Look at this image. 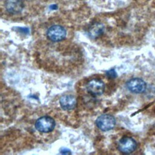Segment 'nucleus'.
I'll use <instances>...</instances> for the list:
<instances>
[{"label": "nucleus", "instance_id": "1", "mask_svg": "<svg viewBox=\"0 0 155 155\" xmlns=\"http://www.w3.org/2000/svg\"><path fill=\"white\" fill-rule=\"evenodd\" d=\"M66 35V30L60 25H52L47 31V38L54 42H58L64 40Z\"/></svg>", "mask_w": 155, "mask_h": 155}, {"label": "nucleus", "instance_id": "8", "mask_svg": "<svg viewBox=\"0 0 155 155\" xmlns=\"http://www.w3.org/2000/svg\"><path fill=\"white\" fill-rule=\"evenodd\" d=\"M59 104L63 110H71L76 107V100L72 95H64L60 98Z\"/></svg>", "mask_w": 155, "mask_h": 155}, {"label": "nucleus", "instance_id": "9", "mask_svg": "<svg viewBox=\"0 0 155 155\" xmlns=\"http://www.w3.org/2000/svg\"><path fill=\"white\" fill-rule=\"evenodd\" d=\"M104 30V26L102 24L96 22L90 25L88 29V36L93 39H95L101 36Z\"/></svg>", "mask_w": 155, "mask_h": 155}, {"label": "nucleus", "instance_id": "7", "mask_svg": "<svg viewBox=\"0 0 155 155\" xmlns=\"http://www.w3.org/2000/svg\"><path fill=\"white\" fill-rule=\"evenodd\" d=\"M5 7L8 13L15 15L22 11L24 7V4L22 0H7Z\"/></svg>", "mask_w": 155, "mask_h": 155}, {"label": "nucleus", "instance_id": "10", "mask_svg": "<svg viewBox=\"0 0 155 155\" xmlns=\"http://www.w3.org/2000/svg\"><path fill=\"white\" fill-rule=\"evenodd\" d=\"M107 75L109 78H115L117 76L116 71L114 69H111L107 72Z\"/></svg>", "mask_w": 155, "mask_h": 155}, {"label": "nucleus", "instance_id": "3", "mask_svg": "<svg viewBox=\"0 0 155 155\" xmlns=\"http://www.w3.org/2000/svg\"><path fill=\"white\" fill-rule=\"evenodd\" d=\"M96 125L99 130L103 131H107L114 127L116 119L111 115L106 114H102L97 118Z\"/></svg>", "mask_w": 155, "mask_h": 155}, {"label": "nucleus", "instance_id": "11", "mask_svg": "<svg viewBox=\"0 0 155 155\" xmlns=\"http://www.w3.org/2000/svg\"><path fill=\"white\" fill-rule=\"evenodd\" d=\"M58 8V6L57 4H51L50 6H49V8L51 10H57Z\"/></svg>", "mask_w": 155, "mask_h": 155}, {"label": "nucleus", "instance_id": "4", "mask_svg": "<svg viewBox=\"0 0 155 155\" xmlns=\"http://www.w3.org/2000/svg\"><path fill=\"white\" fill-rule=\"evenodd\" d=\"M117 148L121 153L124 154H130L136 149L137 143L132 137L125 136L121 138L119 141Z\"/></svg>", "mask_w": 155, "mask_h": 155}, {"label": "nucleus", "instance_id": "5", "mask_svg": "<svg viewBox=\"0 0 155 155\" xmlns=\"http://www.w3.org/2000/svg\"><path fill=\"white\" fill-rule=\"evenodd\" d=\"M105 90V84L99 79H93L87 84V90L92 96L101 95Z\"/></svg>", "mask_w": 155, "mask_h": 155}, {"label": "nucleus", "instance_id": "6", "mask_svg": "<svg viewBox=\"0 0 155 155\" xmlns=\"http://www.w3.org/2000/svg\"><path fill=\"white\" fill-rule=\"evenodd\" d=\"M127 87L129 91L133 93H142L147 88V84L143 79L134 78L127 82Z\"/></svg>", "mask_w": 155, "mask_h": 155}, {"label": "nucleus", "instance_id": "2", "mask_svg": "<svg viewBox=\"0 0 155 155\" xmlns=\"http://www.w3.org/2000/svg\"><path fill=\"white\" fill-rule=\"evenodd\" d=\"M55 127L54 119L48 116L39 117L35 122L36 129L41 133H48L51 131Z\"/></svg>", "mask_w": 155, "mask_h": 155}]
</instances>
